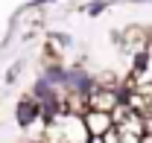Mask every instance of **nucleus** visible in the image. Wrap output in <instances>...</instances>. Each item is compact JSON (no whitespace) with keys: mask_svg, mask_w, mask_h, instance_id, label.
I'll list each match as a JSON object with an SVG mask.
<instances>
[{"mask_svg":"<svg viewBox=\"0 0 152 143\" xmlns=\"http://www.w3.org/2000/svg\"><path fill=\"white\" fill-rule=\"evenodd\" d=\"M88 102H91V108H94L96 114H108V111L117 105V93H114V90H105V88L102 90L96 88L94 93L88 96Z\"/></svg>","mask_w":152,"mask_h":143,"instance_id":"f257e3e1","label":"nucleus"},{"mask_svg":"<svg viewBox=\"0 0 152 143\" xmlns=\"http://www.w3.org/2000/svg\"><path fill=\"white\" fill-rule=\"evenodd\" d=\"M85 123H88V128H91V134H105L108 125H111V117H108V114H96V111H91V114L85 117Z\"/></svg>","mask_w":152,"mask_h":143,"instance_id":"f03ea898","label":"nucleus"},{"mask_svg":"<svg viewBox=\"0 0 152 143\" xmlns=\"http://www.w3.org/2000/svg\"><path fill=\"white\" fill-rule=\"evenodd\" d=\"M35 114H38L35 99H20V105H18V123L20 125H29V120H35Z\"/></svg>","mask_w":152,"mask_h":143,"instance_id":"7ed1b4c3","label":"nucleus"},{"mask_svg":"<svg viewBox=\"0 0 152 143\" xmlns=\"http://www.w3.org/2000/svg\"><path fill=\"white\" fill-rule=\"evenodd\" d=\"M105 6H108V3H105V0H99V3H91L88 9H91V12H99V9H105Z\"/></svg>","mask_w":152,"mask_h":143,"instance_id":"20e7f679","label":"nucleus"},{"mask_svg":"<svg viewBox=\"0 0 152 143\" xmlns=\"http://www.w3.org/2000/svg\"><path fill=\"white\" fill-rule=\"evenodd\" d=\"M18 70H20V64H15V67H12V70L6 73V79H9V82H12V79H15V76H18Z\"/></svg>","mask_w":152,"mask_h":143,"instance_id":"39448f33","label":"nucleus"}]
</instances>
